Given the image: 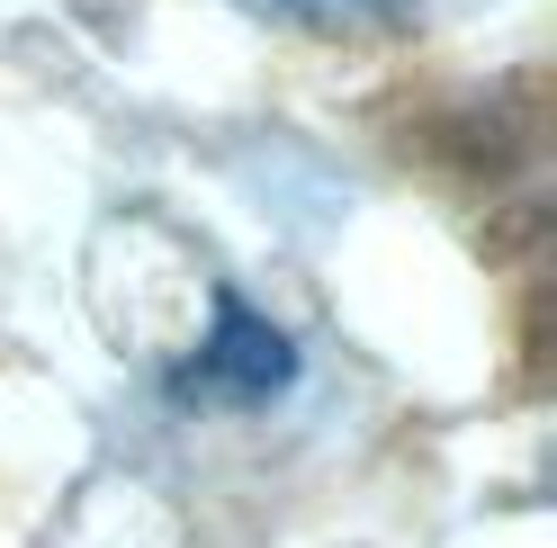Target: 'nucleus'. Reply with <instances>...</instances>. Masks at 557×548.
I'll use <instances>...</instances> for the list:
<instances>
[{"label":"nucleus","instance_id":"f257e3e1","mask_svg":"<svg viewBox=\"0 0 557 548\" xmlns=\"http://www.w3.org/2000/svg\"><path fill=\"white\" fill-rule=\"evenodd\" d=\"M297 378V341L278 333L261 306H243L234 288L216 297V324H207V341L181 360V387L189 404H270L278 387Z\"/></svg>","mask_w":557,"mask_h":548},{"label":"nucleus","instance_id":"f03ea898","mask_svg":"<svg viewBox=\"0 0 557 548\" xmlns=\"http://www.w3.org/2000/svg\"><path fill=\"white\" fill-rule=\"evenodd\" d=\"M252 18H278V27H396L405 0H243Z\"/></svg>","mask_w":557,"mask_h":548}]
</instances>
